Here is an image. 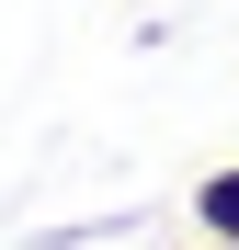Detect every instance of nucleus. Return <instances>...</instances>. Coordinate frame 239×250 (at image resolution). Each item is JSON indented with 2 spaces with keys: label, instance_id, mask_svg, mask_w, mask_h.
<instances>
[{
  "label": "nucleus",
  "instance_id": "1",
  "mask_svg": "<svg viewBox=\"0 0 239 250\" xmlns=\"http://www.w3.org/2000/svg\"><path fill=\"white\" fill-rule=\"evenodd\" d=\"M194 228H205V239H239V159H217V171L194 182Z\"/></svg>",
  "mask_w": 239,
  "mask_h": 250
},
{
  "label": "nucleus",
  "instance_id": "2",
  "mask_svg": "<svg viewBox=\"0 0 239 250\" xmlns=\"http://www.w3.org/2000/svg\"><path fill=\"white\" fill-rule=\"evenodd\" d=\"M205 250H239V239H205Z\"/></svg>",
  "mask_w": 239,
  "mask_h": 250
}]
</instances>
